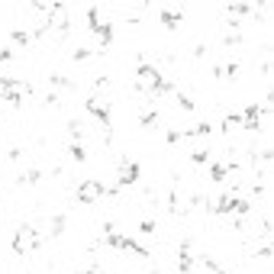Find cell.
Segmentation results:
<instances>
[{
    "label": "cell",
    "instance_id": "9a60e30c",
    "mask_svg": "<svg viewBox=\"0 0 274 274\" xmlns=\"http://www.w3.org/2000/svg\"><path fill=\"white\" fill-rule=\"evenodd\" d=\"M68 155H71L74 162H87V148L81 142H68Z\"/></svg>",
    "mask_w": 274,
    "mask_h": 274
},
{
    "label": "cell",
    "instance_id": "3957f363",
    "mask_svg": "<svg viewBox=\"0 0 274 274\" xmlns=\"http://www.w3.org/2000/svg\"><path fill=\"white\" fill-rule=\"evenodd\" d=\"M42 242H46V236L36 232L32 223H23L20 229H16V236H13V252L16 255H29V252H36Z\"/></svg>",
    "mask_w": 274,
    "mask_h": 274
},
{
    "label": "cell",
    "instance_id": "603a6c76",
    "mask_svg": "<svg viewBox=\"0 0 274 274\" xmlns=\"http://www.w3.org/2000/svg\"><path fill=\"white\" fill-rule=\"evenodd\" d=\"M139 232H142V236H152V232H155V219H142V223H139Z\"/></svg>",
    "mask_w": 274,
    "mask_h": 274
},
{
    "label": "cell",
    "instance_id": "44dd1931",
    "mask_svg": "<svg viewBox=\"0 0 274 274\" xmlns=\"http://www.w3.org/2000/svg\"><path fill=\"white\" fill-rule=\"evenodd\" d=\"M223 46H226V49H232V46H242V32H229V36L223 39Z\"/></svg>",
    "mask_w": 274,
    "mask_h": 274
},
{
    "label": "cell",
    "instance_id": "277c9868",
    "mask_svg": "<svg viewBox=\"0 0 274 274\" xmlns=\"http://www.w3.org/2000/svg\"><path fill=\"white\" fill-rule=\"evenodd\" d=\"M74 197H77V203H97L100 197H107V184L103 181H84V184H77Z\"/></svg>",
    "mask_w": 274,
    "mask_h": 274
},
{
    "label": "cell",
    "instance_id": "484cf974",
    "mask_svg": "<svg viewBox=\"0 0 274 274\" xmlns=\"http://www.w3.org/2000/svg\"><path fill=\"white\" fill-rule=\"evenodd\" d=\"M10 58H13L10 49H0V65H4V61H10Z\"/></svg>",
    "mask_w": 274,
    "mask_h": 274
},
{
    "label": "cell",
    "instance_id": "52a82bcc",
    "mask_svg": "<svg viewBox=\"0 0 274 274\" xmlns=\"http://www.w3.org/2000/svg\"><path fill=\"white\" fill-rule=\"evenodd\" d=\"M94 36H97V42H100V49H97V52H107V49H110V42H113V23H110V20H103L100 29H94Z\"/></svg>",
    "mask_w": 274,
    "mask_h": 274
},
{
    "label": "cell",
    "instance_id": "2e32d148",
    "mask_svg": "<svg viewBox=\"0 0 274 274\" xmlns=\"http://www.w3.org/2000/svg\"><path fill=\"white\" fill-rule=\"evenodd\" d=\"M10 39L16 42V46H32V42H36V39H32V32H23V29H13Z\"/></svg>",
    "mask_w": 274,
    "mask_h": 274
},
{
    "label": "cell",
    "instance_id": "cb8c5ba5",
    "mask_svg": "<svg viewBox=\"0 0 274 274\" xmlns=\"http://www.w3.org/2000/svg\"><path fill=\"white\" fill-rule=\"evenodd\" d=\"M207 55V42H197V46H193V58H203Z\"/></svg>",
    "mask_w": 274,
    "mask_h": 274
},
{
    "label": "cell",
    "instance_id": "5b68a950",
    "mask_svg": "<svg viewBox=\"0 0 274 274\" xmlns=\"http://www.w3.org/2000/svg\"><path fill=\"white\" fill-rule=\"evenodd\" d=\"M139 171H142V168H139V162H120V171H116V187L123 190V187H132V184L139 181Z\"/></svg>",
    "mask_w": 274,
    "mask_h": 274
},
{
    "label": "cell",
    "instance_id": "4316f807",
    "mask_svg": "<svg viewBox=\"0 0 274 274\" xmlns=\"http://www.w3.org/2000/svg\"><path fill=\"white\" fill-rule=\"evenodd\" d=\"M77 274H100V268H97V264H91L87 271H77Z\"/></svg>",
    "mask_w": 274,
    "mask_h": 274
},
{
    "label": "cell",
    "instance_id": "ba28073f",
    "mask_svg": "<svg viewBox=\"0 0 274 274\" xmlns=\"http://www.w3.org/2000/svg\"><path fill=\"white\" fill-rule=\"evenodd\" d=\"M210 181H216V184L229 181V165L226 162H213V165H210Z\"/></svg>",
    "mask_w": 274,
    "mask_h": 274
},
{
    "label": "cell",
    "instance_id": "7a4b0ae2",
    "mask_svg": "<svg viewBox=\"0 0 274 274\" xmlns=\"http://www.w3.org/2000/svg\"><path fill=\"white\" fill-rule=\"evenodd\" d=\"M84 110H87V113H91V116H94V120L103 126V139L110 142V139H113V129H110V103H107L100 94L94 91V94H87V100H84Z\"/></svg>",
    "mask_w": 274,
    "mask_h": 274
},
{
    "label": "cell",
    "instance_id": "d4e9b609",
    "mask_svg": "<svg viewBox=\"0 0 274 274\" xmlns=\"http://www.w3.org/2000/svg\"><path fill=\"white\" fill-rule=\"evenodd\" d=\"M20 155H23V148H16V145L7 152V158H10V162H20Z\"/></svg>",
    "mask_w": 274,
    "mask_h": 274
},
{
    "label": "cell",
    "instance_id": "d6986e66",
    "mask_svg": "<svg viewBox=\"0 0 274 274\" xmlns=\"http://www.w3.org/2000/svg\"><path fill=\"white\" fill-rule=\"evenodd\" d=\"M91 55H94V49H87V46H77V49L71 52V58H74V61H87Z\"/></svg>",
    "mask_w": 274,
    "mask_h": 274
},
{
    "label": "cell",
    "instance_id": "8992f818",
    "mask_svg": "<svg viewBox=\"0 0 274 274\" xmlns=\"http://www.w3.org/2000/svg\"><path fill=\"white\" fill-rule=\"evenodd\" d=\"M158 20H162L165 29H178V26L184 23V10H178V7H165V10L158 13Z\"/></svg>",
    "mask_w": 274,
    "mask_h": 274
},
{
    "label": "cell",
    "instance_id": "6da1fadb",
    "mask_svg": "<svg viewBox=\"0 0 274 274\" xmlns=\"http://www.w3.org/2000/svg\"><path fill=\"white\" fill-rule=\"evenodd\" d=\"M162 71H158L155 65H148L145 55H139V68H136V77H132V87H136L139 94L145 97H158V91H162Z\"/></svg>",
    "mask_w": 274,
    "mask_h": 274
},
{
    "label": "cell",
    "instance_id": "7402d4cb",
    "mask_svg": "<svg viewBox=\"0 0 274 274\" xmlns=\"http://www.w3.org/2000/svg\"><path fill=\"white\" fill-rule=\"evenodd\" d=\"M68 132L74 136V142H77V136L84 132V126H81V120H68Z\"/></svg>",
    "mask_w": 274,
    "mask_h": 274
},
{
    "label": "cell",
    "instance_id": "e0dca14e",
    "mask_svg": "<svg viewBox=\"0 0 274 274\" xmlns=\"http://www.w3.org/2000/svg\"><path fill=\"white\" fill-rule=\"evenodd\" d=\"M219 68H223V77H229V81L239 77V61H226V65H219Z\"/></svg>",
    "mask_w": 274,
    "mask_h": 274
},
{
    "label": "cell",
    "instance_id": "7c38bea8",
    "mask_svg": "<svg viewBox=\"0 0 274 274\" xmlns=\"http://www.w3.org/2000/svg\"><path fill=\"white\" fill-rule=\"evenodd\" d=\"M190 162H193V165H207V162H210V145H197V148L190 152Z\"/></svg>",
    "mask_w": 274,
    "mask_h": 274
},
{
    "label": "cell",
    "instance_id": "30bf717a",
    "mask_svg": "<svg viewBox=\"0 0 274 274\" xmlns=\"http://www.w3.org/2000/svg\"><path fill=\"white\" fill-rule=\"evenodd\" d=\"M226 13L232 16V20H239V16H249V13H255V4H229V7H226Z\"/></svg>",
    "mask_w": 274,
    "mask_h": 274
},
{
    "label": "cell",
    "instance_id": "5bb4252c",
    "mask_svg": "<svg viewBox=\"0 0 274 274\" xmlns=\"http://www.w3.org/2000/svg\"><path fill=\"white\" fill-rule=\"evenodd\" d=\"M20 184H39L42 181V171L39 168H29V171H20V178H16Z\"/></svg>",
    "mask_w": 274,
    "mask_h": 274
},
{
    "label": "cell",
    "instance_id": "9c48e42d",
    "mask_svg": "<svg viewBox=\"0 0 274 274\" xmlns=\"http://www.w3.org/2000/svg\"><path fill=\"white\" fill-rule=\"evenodd\" d=\"M65 226H68V216H65V213L52 216V219H49V239H58L61 232H65Z\"/></svg>",
    "mask_w": 274,
    "mask_h": 274
},
{
    "label": "cell",
    "instance_id": "ffe728a7",
    "mask_svg": "<svg viewBox=\"0 0 274 274\" xmlns=\"http://www.w3.org/2000/svg\"><path fill=\"white\" fill-rule=\"evenodd\" d=\"M168 145H181L184 142V129H168Z\"/></svg>",
    "mask_w": 274,
    "mask_h": 274
},
{
    "label": "cell",
    "instance_id": "ac0fdd59",
    "mask_svg": "<svg viewBox=\"0 0 274 274\" xmlns=\"http://www.w3.org/2000/svg\"><path fill=\"white\" fill-rule=\"evenodd\" d=\"M174 100H178V107L181 110H187V113H193V100L187 94H181V91H174Z\"/></svg>",
    "mask_w": 274,
    "mask_h": 274
},
{
    "label": "cell",
    "instance_id": "4fadbf2b",
    "mask_svg": "<svg viewBox=\"0 0 274 274\" xmlns=\"http://www.w3.org/2000/svg\"><path fill=\"white\" fill-rule=\"evenodd\" d=\"M158 120H162V116H158V110H145L142 116H139V126H142V129H152V126H158Z\"/></svg>",
    "mask_w": 274,
    "mask_h": 274
},
{
    "label": "cell",
    "instance_id": "8fae6325",
    "mask_svg": "<svg viewBox=\"0 0 274 274\" xmlns=\"http://www.w3.org/2000/svg\"><path fill=\"white\" fill-rule=\"evenodd\" d=\"M103 26V13H100V7H91V10H87V29H100Z\"/></svg>",
    "mask_w": 274,
    "mask_h": 274
}]
</instances>
